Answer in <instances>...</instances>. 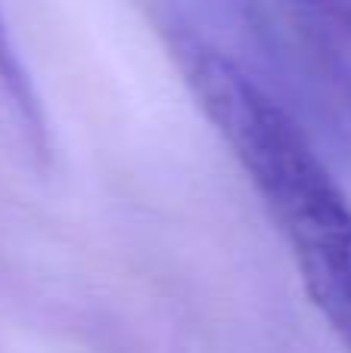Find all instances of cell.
Returning a JSON list of instances; mask_svg holds the SVG:
<instances>
[{"label": "cell", "mask_w": 351, "mask_h": 353, "mask_svg": "<svg viewBox=\"0 0 351 353\" xmlns=\"http://www.w3.org/2000/svg\"><path fill=\"white\" fill-rule=\"evenodd\" d=\"M187 90L280 232L311 307L351 353V199L283 103L178 10L153 12Z\"/></svg>", "instance_id": "cell-1"}, {"label": "cell", "mask_w": 351, "mask_h": 353, "mask_svg": "<svg viewBox=\"0 0 351 353\" xmlns=\"http://www.w3.org/2000/svg\"><path fill=\"white\" fill-rule=\"evenodd\" d=\"M323 19H330L333 25L345 28L351 34V0H308Z\"/></svg>", "instance_id": "cell-2"}]
</instances>
